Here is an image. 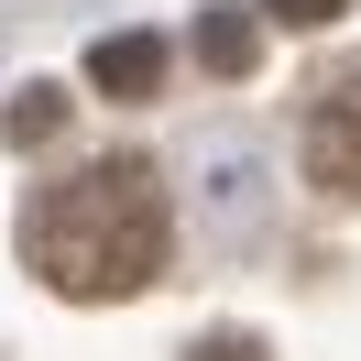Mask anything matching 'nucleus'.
I'll use <instances>...</instances> for the list:
<instances>
[{"instance_id":"1","label":"nucleus","mask_w":361,"mask_h":361,"mask_svg":"<svg viewBox=\"0 0 361 361\" xmlns=\"http://www.w3.org/2000/svg\"><path fill=\"white\" fill-rule=\"evenodd\" d=\"M164 252H176V208H164V176L142 154H99L77 176L33 186V208H23V263L77 307L142 295L164 274Z\"/></svg>"},{"instance_id":"2","label":"nucleus","mask_w":361,"mask_h":361,"mask_svg":"<svg viewBox=\"0 0 361 361\" xmlns=\"http://www.w3.org/2000/svg\"><path fill=\"white\" fill-rule=\"evenodd\" d=\"M307 186L361 208V55L307 88Z\"/></svg>"},{"instance_id":"3","label":"nucleus","mask_w":361,"mask_h":361,"mask_svg":"<svg viewBox=\"0 0 361 361\" xmlns=\"http://www.w3.org/2000/svg\"><path fill=\"white\" fill-rule=\"evenodd\" d=\"M88 88L99 99H154L164 88V44L154 33H99L88 44Z\"/></svg>"},{"instance_id":"4","label":"nucleus","mask_w":361,"mask_h":361,"mask_svg":"<svg viewBox=\"0 0 361 361\" xmlns=\"http://www.w3.org/2000/svg\"><path fill=\"white\" fill-rule=\"evenodd\" d=\"M197 66L208 77H252L263 66V23L252 11H197Z\"/></svg>"},{"instance_id":"5","label":"nucleus","mask_w":361,"mask_h":361,"mask_svg":"<svg viewBox=\"0 0 361 361\" xmlns=\"http://www.w3.org/2000/svg\"><path fill=\"white\" fill-rule=\"evenodd\" d=\"M55 132H66V88H23L0 110V142H11V154H44Z\"/></svg>"},{"instance_id":"6","label":"nucleus","mask_w":361,"mask_h":361,"mask_svg":"<svg viewBox=\"0 0 361 361\" xmlns=\"http://www.w3.org/2000/svg\"><path fill=\"white\" fill-rule=\"evenodd\" d=\"M350 0H263V23H285V33H329Z\"/></svg>"},{"instance_id":"7","label":"nucleus","mask_w":361,"mask_h":361,"mask_svg":"<svg viewBox=\"0 0 361 361\" xmlns=\"http://www.w3.org/2000/svg\"><path fill=\"white\" fill-rule=\"evenodd\" d=\"M186 361H274V350H263V339H252V329H208V339H197V350H186Z\"/></svg>"}]
</instances>
